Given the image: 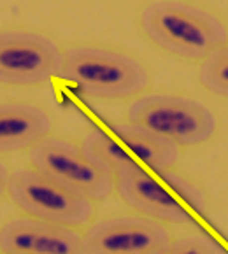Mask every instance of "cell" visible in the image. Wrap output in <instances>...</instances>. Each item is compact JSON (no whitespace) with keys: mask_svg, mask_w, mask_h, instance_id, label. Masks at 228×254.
<instances>
[{"mask_svg":"<svg viewBox=\"0 0 228 254\" xmlns=\"http://www.w3.org/2000/svg\"><path fill=\"white\" fill-rule=\"evenodd\" d=\"M142 32L156 48L188 64H202L227 46V25L202 5L179 0L150 2L141 14Z\"/></svg>","mask_w":228,"mask_h":254,"instance_id":"6da1fadb","label":"cell"},{"mask_svg":"<svg viewBox=\"0 0 228 254\" xmlns=\"http://www.w3.org/2000/svg\"><path fill=\"white\" fill-rule=\"evenodd\" d=\"M60 77L105 102L135 100L146 93L151 81L146 65L134 55L95 44L65 48Z\"/></svg>","mask_w":228,"mask_h":254,"instance_id":"7a4b0ae2","label":"cell"},{"mask_svg":"<svg viewBox=\"0 0 228 254\" xmlns=\"http://www.w3.org/2000/svg\"><path fill=\"white\" fill-rule=\"evenodd\" d=\"M128 121L167 138L179 149L204 146L218 131L213 109L176 93H150L135 98L128 107Z\"/></svg>","mask_w":228,"mask_h":254,"instance_id":"3957f363","label":"cell"},{"mask_svg":"<svg viewBox=\"0 0 228 254\" xmlns=\"http://www.w3.org/2000/svg\"><path fill=\"white\" fill-rule=\"evenodd\" d=\"M12 205L49 223L84 230L97 214L95 200L44 176L34 167H18L5 179Z\"/></svg>","mask_w":228,"mask_h":254,"instance_id":"277c9868","label":"cell"},{"mask_svg":"<svg viewBox=\"0 0 228 254\" xmlns=\"http://www.w3.org/2000/svg\"><path fill=\"white\" fill-rule=\"evenodd\" d=\"M64 51L51 37L30 28L0 34V82L4 86H41L60 77Z\"/></svg>","mask_w":228,"mask_h":254,"instance_id":"5b68a950","label":"cell"},{"mask_svg":"<svg viewBox=\"0 0 228 254\" xmlns=\"http://www.w3.org/2000/svg\"><path fill=\"white\" fill-rule=\"evenodd\" d=\"M28 163L44 176L95 202L109 198L114 191V176L95 167L81 146L65 137H48L28 151Z\"/></svg>","mask_w":228,"mask_h":254,"instance_id":"8992f818","label":"cell"},{"mask_svg":"<svg viewBox=\"0 0 228 254\" xmlns=\"http://www.w3.org/2000/svg\"><path fill=\"white\" fill-rule=\"evenodd\" d=\"M84 254H167L172 233L146 216H116L91 221L84 228Z\"/></svg>","mask_w":228,"mask_h":254,"instance_id":"52a82bcc","label":"cell"},{"mask_svg":"<svg viewBox=\"0 0 228 254\" xmlns=\"http://www.w3.org/2000/svg\"><path fill=\"white\" fill-rule=\"evenodd\" d=\"M114 190L120 198L142 216L174 226H200L198 219L156 177L135 163L114 176Z\"/></svg>","mask_w":228,"mask_h":254,"instance_id":"ba28073f","label":"cell"},{"mask_svg":"<svg viewBox=\"0 0 228 254\" xmlns=\"http://www.w3.org/2000/svg\"><path fill=\"white\" fill-rule=\"evenodd\" d=\"M5 254H84V233L32 216H14L0 228Z\"/></svg>","mask_w":228,"mask_h":254,"instance_id":"9c48e42d","label":"cell"},{"mask_svg":"<svg viewBox=\"0 0 228 254\" xmlns=\"http://www.w3.org/2000/svg\"><path fill=\"white\" fill-rule=\"evenodd\" d=\"M53 118L46 109L26 102H4L0 105V151H30L51 137Z\"/></svg>","mask_w":228,"mask_h":254,"instance_id":"30bf717a","label":"cell"},{"mask_svg":"<svg viewBox=\"0 0 228 254\" xmlns=\"http://www.w3.org/2000/svg\"><path fill=\"white\" fill-rule=\"evenodd\" d=\"M109 128L114 137L128 149V153L139 161L144 163L154 174L172 168L179 160L181 149L167 138L125 121V123H109Z\"/></svg>","mask_w":228,"mask_h":254,"instance_id":"8fae6325","label":"cell"},{"mask_svg":"<svg viewBox=\"0 0 228 254\" xmlns=\"http://www.w3.org/2000/svg\"><path fill=\"white\" fill-rule=\"evenodd\" d=\"M79 146L84 156L95 167L111 176H116L120 170L137 163V160L128 153L127 147L102 128H93L91 131H88Z\"/></svg>","mask_w":228,"mask_h":254,"instance_id":"7c38bea8","label":"cell"},{"mask_svg":"<svg viewBox=\"0 0 228 254\" xmlns=\"http://www.w3.org/2000/svg\"><path fill=\"white\" fill-rule=\"evenodd\" d=\"M156 176L163 181L167 190L170 191L176 198H181L179 202L183 203V205H186L188 209L197 212L200 217L207 216L206 194L202 193V190H200L193 181H190L186 176H183V174L176 172L174 167L160 170V172H156Z\"/></svg>","mask_w":228,"mask_h":254,"instance_id":"4fadbf2b","label":"cell"},{"mask_svg":"<svg viewBox=\"0 0 228 254\" xmlns=\"http://www.w3.org/2000/svg\"><path fill=\"white\" fill-rule=\"evenodd\" d=\"M200 82L218 97L228 95V46L213 51L200 67Z\"/></svg>","mask_w":228,"mask_h":254,"instance_id":"5bb4252c","label":"cell"},{"mask_svg":"<svg viewBox=\"0 0 228 254\" xmlns=\"http://www.w3.org/2000/svg\"><path fill=\"white\" fill-rule=\"evenodd\" d=\"M167 253L170 254H225L227 247L221 246L211 233L204 232L200 226L195 232L184 233L183 237L170 242Z\"/></svg>","mask_w":228,"mask_h":254,"instance_id":"9a60e30c","label":"cell"}]
</instances>
